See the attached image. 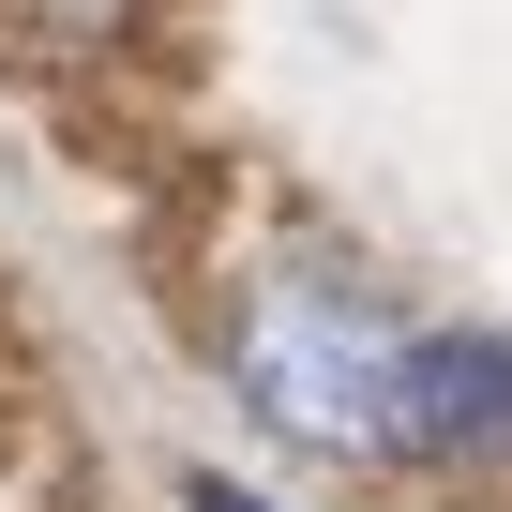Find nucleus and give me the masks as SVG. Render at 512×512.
<instances>
[{"label": "nucleus", "mask_w": 512, "mask_h": 512, "mask_svg": "<svg viewBox=\"0 0 512 512\" xmlns=\"http://www.w3.org/2000/svg\"><path fill=\"white\" fill-rule=\"evenodd\" d=\"M226 377H241V407L272 422V437H302L332 467L407 452V332L362 287H332V272H272V287H256Z\"/></svg>", "instance_id": "nucleus-1"}, {"label": "nucleus", "mask_w": 512, "mask_h": 512, "mask_svg": "<svg viewBox=\"0 0 512 512\" xmlns=\"http://www.w3.org/2000/svg\"><path fill=\"white\" fill-rule=\"evenodd\" d=\"M407 467H512V347L407 332Z\"/></svg>", "instance_id": "nucleus-2"}, {"label": "nucleus", "mask_w": 512, "mask_h": 512, "mask_svg": "<svg viewBox=\"0 0 512 512\" xmlns=\"http://www.w3.org/2000/svg\"><path fill=\"white\" fill-rule=\"evenodd\" d=\"M181 497H196V512H256V497H241V482H211V467H196V482H181Z\"/></svg>", "instance_id": "nucleus-3"}]
</instances>
